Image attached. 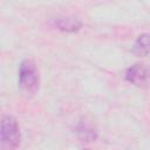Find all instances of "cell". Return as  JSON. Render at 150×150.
Instances as JSON below:
<instances>
[{
  "mask_svg": "<svg viewBox=\"0 0 150 150\" xmlns=\"http://www.w3.org/2000/svg\"><path fill=\"white\" fill-rule=\"evenodd\" d=\"M40 76L33 60H23L19 68V87L26 95H34L39 90Z\"/></svg>",
  "mask_w": 150,
  "mask_h": 150,
  "instance_id": "obj_1",
  "label": "cell"
},
{
  "mask_svg": "<svg viewBox=\"0 0 150 150\" xmlns=\"http://www.w3.org/2000/svg\"><path fill=\"white\" fill-rule=\"evenodd\" d=\"M1 149L2 150H15L20 143V130L16 120L7 115L1 121Z\"/></svg>",
  "mask_w": 150,
  "mask_h": 150,
  "instance_id": "obj_2",
  "label": "cell"
},
{
  "mask_svg": "<svg viewBox=\"0 0 150 150\" xmlns=\"http://www.w3.org/2000/svg\"><path fill=\"white\" fill-rule=\"evenodd\" d=\"M125 80L137 87H149L150 68L144 63H135L127 69Z\"/></svg>",
  "mask_w": 150,
  "mask_h": 150,
  "instance_id": "obj_3",
  "label": "cell"
},
{
  "mask_svg": "<svg viewBox=\"0 0 150 150\" xmlns=\"http://www.w3.org/2000/svg\"><path fill=\"white\" fill-rule=\"evenodd\" d=\"M53 25L57 29L66 32H75L81 27V22L74 18H56L53 20Z\"/></svg>",
  "mask_w": 150,
  "mask_h": 150,
  "instance_id": "obj_4",
  "label": "cell"
},
{
  "mask_svg": "<svg viewBox=\"0 0 150 150\" xmlns=\"http://www.w3.org/2000/svg\"><path fill=\"white\" fill-rule=\"evenodd\" d=\"M134 53L137 54L138 56H145L150 53V34L144 33L141 34L135 45H134Z\"/></svg>",
  "mask_w": 150,
  "mask_h": 150,
  "instance_id": "obj_5",
  "label": "cell"
},
{
  "mask_svg": "<svg viewBox=\"0 0 150 150\" xmlns=\"http://www.w3.org/2000/svg\"><path fill=\"white\" fill-rule=\"evenodd\" d=\"M77 132L79 135L86 139V141H91V139H95L96 138V131L93 129V127H90L89 124L87 123H82L79 129H77Z\"/></svg>",
  "mask_w": 150,
  "mask_h": 150,
  "instance_id": "obj_6",
  "label": "cell"
},
{
  "mask_svg": "<svg viewBox=\"0 0 150 150\" xmlns=\"http://www.w3.org/2000/svg\"><path fill=\"white\" fill-rule=\"evenodd\" d=\"M83 150H89V149H83Z\"/></svg>",
  "mask_w": 150,
  "mask_h": 150,
  "instance_id": "obj_7",
  "label": "cell"
}]
</instances>
